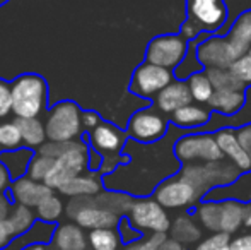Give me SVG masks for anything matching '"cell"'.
<instances>
[{
	"label": "cell",
	"instance_id": "11",
	"mask_svg": "<svg viewBox=\"0 0 251 250\" xmlns=\"http://www.w3.org/2000/svg\"><path fill=\"white\" fill-rule=\"evenodd\" d=\"M227 17L226 0H186V19L195 23L207 34L221 33Z\"/></svg>",
	"mask_w": 251,
	"mask_h": 250
},
{
	"label": "cell",
	"instance_id": "18",
	"mask_svg": "<svg viewBox=\"0 0 251 250\" xmlns=\"http://www.w3.org/2000/svg\"><path fill=\"white\" fill-rule=\"evenodd\" d=\"M226 38L231 43L232 50H234L236 57H243V55L250 54L251 48V9L241 12L234 19L232 26L226 33Z\"/></svg>",
	"mask_w": 251,
	"mask_h": 250
},
{
	"label": "cell",
	"instance_id": "43",
	"mask_svg": "<svg viewBox=\"0 0 251 250\" xmlns=\"http://www.w3.org/2000/svg\"><path fill=\"white\" fill-rule=\"evenodd\" d=\"M101 124H102V120L96 111H84L82 113V127L89 130V132H93V130L96 129V127H100Z\"/></svg>",
	"mask_w": 251,
	"mask_h": 250
},
{
	"label": "cell",
	"instance_id": "26",
	"mask_svg": "<svg viewBox=\"0 0 251 250\" xmlns=\"http://www.w3.org/2000/svg\"><path fill=\"white\" fill-rule=\"evenodd\" d=\"M16 124L21 129L23 142L27 147H41L47 139V129L38 118H17Z\"/></svg>",
	"mask_w": 251,
	"mask_h": 250
},
{
	"label": "cell",
	"instance_id": "31",
	"mask_svg": "<svg viewBox=\"0 0 251 250\" xmlns=\"http://www.w3.org/2000/svg\"><path fill=\"white\" fill-rule=\"evenodd\" d=\"M7 221H9V224L12 226L16 237H19V235L26 233V231H29L31 228H33V224H34V213L31 211V207L17 204V206L14 207L12 211H10Z\"/></svg>",
	"mask_w": 251,
	"mask_h": 250
},
{
	"label": "cell",
	"instance_id": "13",
	"mask_svg": "<svg viewBox=\"0 0 251 250\" xmlns=\"http://www.w3.org/2000/svg\"><path fill=\"white\" fill-rule=\"evenodd\" d=\"M215 139L219 142L222 154L226 160H229L241 173L251 170V156L248 151L243 147L241 140L238 137V130L234 127H222L215 130Z\"/></svg>",
	"mask_w": 251,
	"mask_h": 250
},
{
	"label": "cell",
	"instance_id": "38",
	"mask_svg": "<svg viewBox=\"0 0 251 250\" xmlns=\"http://www.w3.org/2000/svg\"><path fill=\"white\" fill-rule=\"evenodd\" d=\"M166 237L168 235L164 233H151L147 237H142L139 240L132 242V244H126L123 250H159Z\"/></svg>",
	"mask_w": 251,
	"mask_h": 250
},
{
	"label": "cell",
	"instance_id": "2",
	"mask_svg": "<svg viewBox=\"0 0 251 250\" xmlns=\"http://www.w3.org/2000/svg\"><path fill=\"white\" fill-rule=\"evenodd\" d=\"M175 156L181 165L215 163L226 160L214 132H186L175 142Z\"/></svg>",
	"mask_w": 251,
	"mask_h": 250
},
{
	"label": "cell",
	"instance_id": "41",
	"mask_svg": "<svg viewBox=\"0 0 251 250\" xmlns=\"http://www.w3.org/2000/svg\"><path fill=\"white\" fill-rule=\"evenodd\" d=\"M179 34H181L186 41H195L207 33H203V31H201L195 23H192L190 19H186L185 23L181 24V28H179Z\"/></svg>",
	"mask_w": 251,
	"mask_h": 250
},
{
	"label": "cell",
	"instance_id": "15",
	"mask_svg": "<svg viewBox=\"0 0 251 250\" xmlns=\"http://www.w3.org/2000/svg\"><path fill=\"white\" fill-rule=\"evenodd\" d=\"M12 199L21 206L38 207L48 195H51V189L45 182L33 180L31 177L17 178L10 187Z\"/></svg>",
	"mask_w": 251,
	"mask_h": 250
},
{
	"label": "cell",
	"instance_id": "48",
	"mask_svg": "<svg viewBox=\"0 0 251 250\" xmlns=\"http://www.w3.org/2000/svg\"><path fill=\"white\" fill-rule=\"evenodd\" d=\"M10 211L12 209H10V204H9V200H7V197L3 195V194H0V221L7 220Z\"/></svg>",
	"mask_w": 251,
	"mask_h": 250
},
{
	"label": "cell",
	"instance_id": "28",
	"mask_svg": "<svg viewBox=\"0 0 251 250\" xmlns=\"http://www.w3.org/2000/svg\"><path fill=\"white\" fill-rule=\"evenodd\" d=\"M205 36H207V34L200 36L199 40H195V41H190V48H188V54H186L185 60H183L175 69V77L178 81H188L190 77L193 76V74L205 70L203 65H201L200 60H199V55H197V48H199V43H200L201 40H203Z\"/></svg>",
	"mask_w": 251,
	"mask_h": 250
},
{
	"label": "cell",
	"instance_id": "22",
	"mask_svg": "<svg viewBox=\"0 0 251 250\" xmlns=\"http://www.w3.org/2000/svg\"><path fill=\"white\" fill-rule=\"evenodd\" d=\"M192 213H185L181 216H178L175 221L171 223V237L175 240L181 242L183 245H190V244H197V242L201 238V230L197 224V221L193 220Z\"/></svg>",
	"mask_w": 251,
	"mask_h": 250
},
{
	"label": "cell",
	"instance_id": "52",
	"mask_svg": "<svg viewBox=\"0 0 251 250\" xmlns=\"http://www.w3.org/2000/svg\"><path fill=\"white\" fill-rule=\"evenodd\" d=\"M250 54H251V48H250Z\"/></svg>",
	"mask_w": 251,
	"mask_h": 250
},
{
	"label": "cell",
	"instance_id": "21",
	"mask_svg": "<svg viewBox=\"0 0 251 250\" xmlns=\"http://www.w3.org/2000/svg\"><path fill=\"white\" fill-rule=\"evenodd\" d=\"M53 242L58 250H87V238L79 224H62L55 230Z\"/></svg>",
	"mask_w": 251,
	"mask_h": 250
},
{
	"label": "cell",
	"instance_id": "25",
	"mask_svg": "<svg viewBox=\"0 0 251 250\" xmlns=\"http://www.w3.org/2000/svg\"><path fill=\"white\" fill-rule=\"evenodd\" d=\"M58 190L63 195L74 197V199H75V197H93L101 192V182L98 180L96 177H84V175H79V177L67 182V184Z\"/></svg>",
	"mask_w": 251,
	"mask_h": 250
},
{
	"label": "cell",
	"instance_id": "42",
	"mask_svg": "<svg viewBox=\"0 0 251 250\" xmlns=\"http://www.w3.org/2000/svg\"><path fill=\"white\" fill-rule=\"evenodd\" d=\"M14 237H16V233H14V230H12V226L9 224V221H7V220L0 221V250L5 249L7 245H9V242L12 240Z\"/></svg>",
	"mask_w": 251,
	"mask_h": 250
},
{
	"label": "cell",
	"instance_id": "29",
	"mask_svg": "<svg viewBox=\"0 0 251 250\" xmlns=\"http://www.w3.org/2000/svg\"><path fill=\"white\" fill-rule=\"evenodd\" d=\"M87 238L93 250H120V242H122V237L115 228L91 230Z\"/></svg>",
	"mask_w": 251,
	"mask_h": 250
},
{
	"label": "cell",
	"instance_id": "49",
	"mask_svg": "<svg viewBox=\"0 0 251 250\" xmlns=\"http://www.w3.org/2000/svg\"><path fill=\"white\" fill-rule=\"evenodd\" d=\"M245 226L251 228V202L246 204V218H245Z\"/></svg>",
	"mask_w": 251,
	"mask_h": 250
},
{
	"label": "cell",
	"instance_id": "39",
	"mask_svg": "<svg viewBox=\"0 0 251 250\" xmlns=\"http://www.w3.org/2000/svg\"><path fill=\"white\" fill-rule=\"evenodd\" d=\"M12 111V87L0 77V118L7 117Z\"/></svg>",
	"mask_w": 251,
	"mask_h": 250
},
{
	"label": "cell",
	"instance_id": "14",
	"mask_svg": "<svg viewBox=\"0 0 251 250\" xmlns=\"http://www.w3.org/2000/svg\"><path fill=\"white\" fill-rule=\"evenodd\" d=\"M190 103H193V98L190 93L188 83L178 79H175L168 87H164L154 100V107L168 117H171L175 111Z\"/></svg>",
	"mask_w": 251,
	"mask_h": 250
},
{
	"label": "cell",
	"instance_id": "24",
	"mask_svg": "<svg viewBox=\"0 0 251 250\" xmlns=\"http://www.w3.org/2000/svg\"><path fill=\"white\" fill-rule=\"evenodd\" d=\"M33 160V153L31 149H14V151H3L0 154V161L5 165L9 170L10 177L14 180L23 178L24 173L29 170V163Z\"/></svg>",
	"mask_w": 251,
	"mask_h": 250
},
{
	"label": "cell",
	"instance_id": "17",
	"mask_svg": "<svg viewBox=\"0 0 251 250\" xmlns=\"http://www.w3.org/2000/svg\"><path fill=\"white\" fill-rule=\"evenodd\" d=\"M203 200H238L243 204L251 202V170L241 173L234 182L224 187L212 189Z\"/></svg>",
	"mask_w": 251,
	"mask_h": 250
},
{
	"label": "cell",
	"instance_id": "12",
	"mask_svg": "<svg viewBox=\"0 0 251 250\" xmlns=\"http://www.w3.org/2000/svg\"><path fill=\"white\" fill-rule=\"evenodd\" d=\"M199 60L203 69H229L236 57L226 34H207L197 48Z\"/></svg>",
	"mask_w": 251,
	"mask_h": 250
},
{
	"label": "cell",
	"instance_id": "1",
	"mask_svg": "<svg viewBox=\"0 0 251 250\" xmlns=\"http://www.w3.org/2000/svg\"><path fill=\"white\" fill-rule=\"evenodd\" d=\"M10 87L12 113L17 118H38V115L47 107V81L38 74H23L12 81Z\"/></svg>",
	"mask_w": 251,
	"mask_h": 250
},
{
	"label": "cell",
	"instance_id": "47",
	"mask_svg": "<svg viewBox=\"0 0 251 250\" xmlns=\"http://www.w3.org/2000/svg\"><path fill=\"white\" fill-rule=\"evenodd\" d=\"M10 180H12V177H10L9 170H7L5 165L0 161V194H2L7 187H9Z\"/></svg>",
	"mask_w": 251,
	"mask_h": 250
},
{
	"label": "cell",
	"instance_id": "23",
	"mask_svg": "<svg viewBox=\"0 0 251 250\" xmlns=\"http://www.w3.org/2000/svg\"><path fill=\"white\" fill-rule=\"evenodd\" d=\"M205 230L221 233V200H200L192 211Z\"/></svg>",
	"mask_w": 251,
	"mask_h": 250
},
{
	"label": "cell",
	"instance_id": "9",
	"mask_svg": "<svg viewBox=\"0 0 251 250\" xmlns=\"http://www.w3.org/2000/svg\"><path fill=\"white\" fill-rule=\"evenodd\" d=\"M190 41H186L179 33L159 34L152 38L146 48V62L164 67L175 72V69L185 60L188 54Z\"/></svg>",
	"mask_w": 251,
	"mask_h": 250
},
{
	"label": "cell",
	"instance_id": "5",
	"mask_svg": "<svg viewBox=\"0 0 251 250\" xmlns=\"http://www.w3.org/2000/svg\"><path fill=\"white\" fill-rule=\"evenodd\" d=\"M169 129H171V120L168 115L161 113L152 105L135 111L130 117L126 132L130 139L139 144H155L168 136Z\"/></svg>",
	"mask_w": 251,
	"mask_h": 250
},
{
	"label": "cell",
	"instance_id": "27",
	"mask_svg": "<svg viewBox=\"0 0 251 250\" xmlns=\"http://www.w3.org/2000/svg\"><path fill=\"white\" fill-rule=\"evenodd\" d=\"M186 83H188L190 93H192V98H193V103L208 105V101H210L212 96H214L215 89H214V86H212L208 76L205 74V70L193 74Z\"/></svg>",
	"mask_w": 251,
	"mask_h": 250
},
{
	"label": "cell",
	"instance_id": "33",
	"mask_svg": "<svg viewBox=\"0 0 251 250\" xmlns=\"http://www.w3.org/2000/svg\"><path fill=\"white\" fill-rule=\"evenodd\" d=\"M36 209H38V218H40L43 223H55V221L62 216L63 204L58 197L51 194V195H48Z\"/></svg>",
	"mask_w": 251,
	"mask_h": 250
},
{
	"label": "cell",
	"instance_id": "35",
	"mask_svg": "<svg viewBox=\"0 0 251 250\" xmlns=\"http://www.w3.org/2000/svg\"><path fill=\"white\" fill-rule=\"evenodd\" d=\"M53 165H55L53 158L43 156V154H36V156H33V160H31V163H29L27 177H31L33 180H38V182H45L48 173L51 171Z\"/></svg>",
	"mask_w": 251,
	"mask_h": 250
},
{
	"label": "cell",
	"instance_id": "32",
	"mask_svg": "<svg viewBox=\"0 0 251 250\" xmlns=\"http://www.w3.org/2000/svg\"><path fill=\"white\" fill-rule=\"evenodd\" d=\"M245 93H246V103L238 115H234V117H222V115L215 113L217 115V118H221L222 122L215 127L214 132L219 129H222V127H234V129H239V127H243V125L251 124V86L245 91Z\"/></svg>",
	"mask_w": 251,
	"mask_h": 250
},
{
	"label": "cell",
	"instance_id": "51",
	"mask_svg": "<svg viewBox=\"0 0 251 250\" xmlns=\"http://www.w3.org/2000/svg\"><path fill=\"white\" fill-rule=\"evenodd\" d=\"M7 2H9V0H0V7H2L3 3H7Z\"/></svg>",
	"mask_w": 251,
	"mask_h": 250
},
{
	"label": "cell",
	"instance_id": "3",
	"mask_svg": "<svg viewBox=\"0 0 251 250\" xmlns=\"http://www.w3.org/2000/svg\"><path fill=\"white\" fill-rule=\"evenodd\" d=\"M47 137L53 142H70L82 130V111L74 101H60L48 111L45 120Z\"/></svg>",
	"mask_w": 251,
	"mask_h": 250
},
{
	"label": "cell",
	"instance_id": "40",
	"mask_svg": "<svg viewBox=\"0 0 251 250\" xmlns=\"http://www.w3.org/2000/svg\"><path fill=\"white\" fill-rule=\"evenodd\" d=\"M118 230H120V237H122V240L125 242V244H132V242L142 238V231H139L137 228H133L132 223H130V220L126 216H123L122 220H120Z\"/></svg>",
	"mask_w": 251,
	"mask_h": 250
},
{
	"label": "cell",
	"instance_id": "44",
	"mask_svg": "<svg viewBox=\"0 0 251 250\" xmlns=\"http://www.w3.org/2000/svg\"><path fill=\"white\" fill-rule=\"evenodd\" d=\"M231 250H251V231L245 235L232 238L231 242Z\"/></svg>",
	"mask_w": 251,
	"mask_h": 250
},
{
	"label": "cell",
	"instance_id": "7",
	"mask_svg": "<svg viewBox=\"0 0 251 250\" xmlns=\"http://www.w3.org/2000/svg\"><path fill=\"white\" fill-rule=\"evenodd\" d=\"M126 218L130 220L133 228L146 233H164L171 230V220H169L166 209L154 199V197H137L130 207Z\"/></svg>",
	"mask_w": 251,
	"mask_h": 250
},
{
	"label": "cell",
	"instance_id": "36",
	"mask_svg": "<svg viewBox=\"0 0 251 250\" xmlns=\"http://www.w3.org/2000/svg\"><path fill=\"white\" fill-rule=\"evenodd\" d=\"M232 237L229 233H212L208 238L199 242L195 250H231Z\"/></svg>",
	"mask_w": 251,
	"mask_h": 250
},
{
	"label": "cell",
	"instance_id": "20",
	"mask_svg": "<svg viewBox=\"0 0 251 250\" xmlns=\"http://www.w3.org/2000/svg\"><path fill=\"white\" fill-rule=\"evenodd\" d=\"M246 204L238 200H221V233H236L245 226Z\"/></svg>",
	"mask_w": 251,
	"mask_h": 250
},
{
	"label": "cell",
	"instance_id": "4",
	"mask_svg": "<svg viewBox=\"0 0 251 250\" xmlns=\"http://www.w3.org/2000/svg\"><path fill=\"white\" fill-rule=\"evenodd\" d=\"M155 200L161 204L164 209H188L192 211L200 200H203V195L190 180H186L181 173H176L173 177L166 178L162 184L157 185V189L152 194Z\"/></svg>",
	"mask_w": 251,
	"mask_h": 250
},
{
	"label": "cell",
	"instance_id": "16",
	"mask_svg": "<svg viewBox=\"0 0 251 250\" xmlns=\"http://www.w3.org/2000/svg\"><path fill=\"white\" fill-rule=\"evenodd\" d=\"M171 125L178 127L186 132H195V130H203L212 120V110L205 105L190 103L186 107L179 108L178 111L169 117Z\"/></svg>",
	"mask_w": 251,
	"mask_h": 250
},
{
	"label": "cell",
	"instance_id": "45",
	"mask_svg": "<svg viewBox=\"0 0 251 250\" xmlns=\"http://www.w3.org/2000/svg\"><path fill=\"white\" fill-rule=\"evenodd\" d=\"M236 130H238V137H239V140H241L243 147L248 151V154L251 156V124L250 125H243V127H239V129H236Z\"/></svg>",
	"mask_w": 251,
	"mask_h": 250
},
{
	"label": "cell",
	"instance_id": "50",
	"mask_svg": "<svg viewBox=\"0 0 251 250\" xmlns=\"http://www.w3.org/2000/svg\"><path fill=\"white\" fill-rule=\"evenodd\" d=\"M23 250H47V249H45V245H41V244H33V245H29V247H26Z\"/></svg>",
	"mask_w": 251,
	"mask_h": 250
},
{
	"label": "cell",
	"instance_id": "8",
	"mask_svg": "<svg viewBox=\"0 0 251 250\" xmlns=\"http://www.w3.org/2000/svg\"><path fill=\"white\" fill-rule=\"evenodd\" d=\"M69 214L75 220L80 228L100 230V228H115L118 226L122 216L115 211L108 209L100 199L91 197H75L69 206Z\"/></svg>",
	"mask_w": 251,
	"mask_h": 250
},
{
	"label": "cell",
	"instance_id": "34",
	"mask_svg": "<svg viewBox=\"0 0 251 250\" xmlns=\"http://www.w3.org/2000/svg\"><path fill=\"white\" fill-rule=\"evenodd\" d=\"M23 136L21 129L16 122H5L0 124V147L5 151H14L21 146Z\"/></svg>",
	"mask_w": 251,
	"mask_h": 250
},
{
	"label": "cell",
	"instance_id": "10",
	"mask_svg": "<svg viewBox=\"0 0 251 250\" xmlns=\"http://www.w3.org/2000/svg\"><path fill=\"white\" fill-rule=\"evenodd\" d=\"M175 72L164 67L154 65L149 62H142L135 69L130 81V93H133L139 98H146V100H155L159 93L164 87H168L169 84L175 81Z\"/></svg>",
	"mask_w": 251,
	"mask_h": 250
},
{
	"label": "cell",
	"instance_id": "19",
	"mask_svg": "<svg viewBox=\"0 0 251 250\" xmlns=\"http://www.w3.org/2000/svg\"><path fill=\"white\" fill-rule=\"evenodd\" d=\"M246 103L245 91L234 89H215L212 100L207 107L212 110V113H219L222 117H234L243 110Z\"/></svg>",
	"mask_w": 251,
	"mask_h": 250
},
{
	"label": "cell",
	"instance_id": "6",
	"mask_svg": "<svg viewBox=\"0 0 251 250\" xmlns=\"http://www.w3.org/2000/svg\"><path fill=\"white\" fill-rule=\"evenodd\" d=\"M89 151L91 147H87L84 142L72 140L69 149L58 160H55V165L48 173L45 184L50 189H62L67 182L82 175V171L89 168Z\"/></svg>",
	"mask_w": 251,
	"mask_h": 250
},
{
	"label": "cell",
	"instance_id": "37",
	"mask_svg": "<svg viewBox=\"0 0 251 250\" xmlns=\"http://www.w3.org/2000/svg\"><path fill=\"white\" fill-rule=\"evenodd\" d=\"M229 69L246 87L251 86V54H246L243 57L236 58L234 63Z\"/></svg>",
	"mask_w": 251,
	"mask_h": 250
},
{
	"label": "cell",
	"instance_id": "30",
	"mask_svg": "<svg viewBox=\"0 0 251 250\" xmlns=\"http://www.w3.org/2000/svg\"><path fill=\"white\" fill-rule=\"evenodd\" d=\"M205 74L210 79L214 89H234V91H246L248 87L231 72V69H207Z\"/></svg>",
	"mask_w": 251,
	"mask_h": 250
},
{
	"label": "cell",
	"instance_id": "46",
	"mask_svg": "<svg viewBox=\"0 0 251 250\" xmlns=\"http://www.w3.org/2000/svg\"><path fill=\"white\" fill-rule=\"evenodd\" d=\"M159 250H186V247L181 244V242L175 240L173 237H166L164 240H162Z\"/></svg>",
	"mask_w": 251,
	"mask_h": 250
}]
</instances>
